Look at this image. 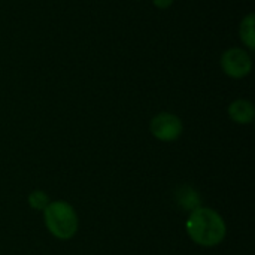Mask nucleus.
<instances>
[{
    "mask_svg": "<svg viewBox=\"0 0 255 255\" xmlns=\"http://www.w3.org/2000/svg\"><path fill=\"white\" fill-rule=\"evenodd\" d=\"M185 230L190 239L203 248H214L220 245L227 235L224 218L217 211L206 206H199L190 212Z\"/></svg>",
    "mask_w": 255,
    "mask_h": 255,
    "instance_id": "f257e3e1",
    "label": "nucleus"
},
{
    "mask_svg": "<svg viewBox=\"0 0 255 255\" xmlns=\"http://www.w3.org/2000/svg\"><path fill=\"white\" fill-rule=\"evenodd\" d=\"M43 220L48 232L60 241L72 239L79 227L75 208L64 200L49 202V205L43 209Z\"/></svg>",
    "mask_w": 255,
    "mask_h": 255,
    "instance_id": "f03ea898",
    "label": "nucleus"
},
{
    "mask_svg": "<svg viewBox=\"0 0 255 255\" xmlns=\"http://www.w3.org/2000/svg\"><path fill=\"white\" fill-rule=\"evenodd\" d=\"M151 134L160 142H175L184 131L182 120L170 112L157 114L149 123Z\"/></svg>",
    "mask_w": 255,
    "mask_h": 255,
    "instance_id": "7ed1b4c3",
    "label": "nucleus"
},
{
    "mask_svg": "<svg viewBox=\"0 0 255 255\" xmlns=\"http://www.w3.org/2000/svg\"><path fill=\"white\" fill-rule=\"evenodd\" d=\"M220 63L224 73L233 79L245 78L247 75H250L253 69V58L242 48H230L224 51Z\"/></svg>",
    "mask_w": 255,
    "mask_h": 255,
    "instance_id": "20e7f679",
    "label": "nucleus"
},
{
    "mask_svg": "<svg viewBox=\"0 0 255 255\" xmlns=\"http://www.w3.org/2000/svg\"><path fill=\"white\" fill-rule=\"evenodd\" d=\"M229 117L236 124H242V126L251 124L255 118L254 105L250 100L238 99V100L230 103V106H229Z\"/></svg>",
    "mask_w": 255,
    "mask_h": 255,
    "instance_id": "39448f33",
    "label": "nucleus"
},
{
    "mask_svg": "<svg viewBox=\"0 0 255 255\" xmlns=\"http://www.w3.org/2000/svg\"><path fill=\"white\" fill-rule=\"evenodd\" d=\"M176 202L178 205L185 211H194L200 205V196L199 193L191 187H181L176 193Z\"/></svg>",
    "mask_w": 255,
    "mask_h": 255,
    "instance_id": "423d86ee",
    "label": "nucleus"
},
{
    "mask_svg": "<svg viewBox=\"0 0 255 255\" xmlns=\"http://www.w3.org/2000/svg\"><path fill=\"white\" fill-rule=\"evenodd\" d=\"M254 22H255V15L251 12L248 13L239 27V36L241 40L244 42L245 46H248V49H255V30H254Z\"/></svg>",
    "mask_w": 255,
    "mask_h": 255,
    "instance_id": "0eeeda50",
    "label": "nucleus"
},
{
    "mask_svg": "<svg viewBox=\"0 0 255 255\" xmlns=\"http://www.w3.org/2000/svg\"><path fill=\"white\" fill-rule=\"evenodd\" d=\"M28 205L31 206V209H34V211H42L43 212V209L49 205V196L45 193V191H42V190H34V191H31L30 194H28Z\"/></svg>",
    "mask_w": 255,
    "mask_h": 255,
    "instance_id": "6e6552de",
    "label": "nucleus"
},
{
    "mask_svg": "<svg viewBox=\"0 0 255 255\" xmlns=\"http://www.w3.org/2000/svg\"><path fill=\"white\" fill-rule=\"evenodd\" d=\"M175 0H152L154 6H157L158 9H167L173 4Z\"/></svg>",
    "mask_w": 255,
    "mask_h": 255,
    "instance_id": "1a4fd4ad",
    "label": "nucleus"
}]
</instances>
